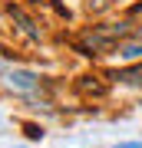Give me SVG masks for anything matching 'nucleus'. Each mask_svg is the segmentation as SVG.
<instances>
[{"mask_svg": "<svg viewBox=\"0 0 142 148\" xmlns=\"http://www.w3.org/2000/svg\"><path fill=\"white\" fill-rule=\"evenodd\" d=\"M10 86L30 92V89H37V76H33V73H23V69H13V73H10Z\"/></svg>", "mask_w": 142, "mask_h": 148, "instance_id": "nucleus-1", "label": "nucleus"}, {"mask_svg": "<svg viewBox=\"0 0 142 148\" xmlns=\"http://www.w3.org/2000/svg\"><path fill=\"white\" fill-rule=\"evenodd\" d=\"M122 56H142V46H126V49H122Z\"/></svg>", "mask_w": 142, "mask_h": 148, "instance_id": "nucleus-2", "label": "nucleus"}]
</instances>
